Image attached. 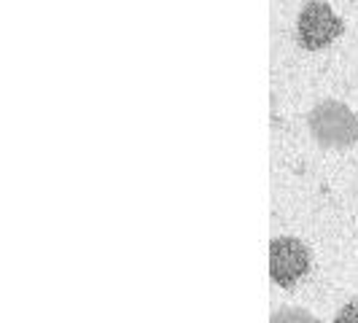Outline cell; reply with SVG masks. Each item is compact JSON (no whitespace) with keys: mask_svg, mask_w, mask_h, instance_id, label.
Wrapping results in <instances>:
<instances>
[{"mask_svg":"<svg viewBox=\"0 0 358 323\" xmlns=\"http://www.w3.org/2000/svg\"><path fill=\"white\" fill-rule=\"evenodd\" d=\"M313 138L329 148H345L358 141V116L337 100H323L307 113Z\"/></svg>","mask_w":358,"mask_h":323,"instance_id":"cell-1","label":"cell"},{"mask_svg":"<svg viewBox=\"0 0 358 323\" xmlns=\"http://www.w3.org/2000/svg\"><path fill=\"white\" fill-rule=\"evenodd\" d=\"M313 264V256L302 240L296 237H275L269 243V278L280 288L296 286Z\"/></svg>","mask_w":358,"mask_h":323,"instance_id":"cell-2","label":"cell"},{"mask_svg":"<svg viewBox=\"0 0 358 323\" xmlns=\"http://www.w3.org/2000/svg\"><path fill=\"white\" fill-rule=\"evenodd\" d=\"M342 30H345L342 19L323 0H310L305 3L296 22V41L307 52H318V49H326L334 38H340Z\"/></svg>","mask_w":358,"mask_h":323,"instance_id":"cell-3","label":"cell"},{"mask_svg":"<svg viewBox=\"0 0 358 323\" xmlns=\"http://www.w3.org/2000/svg\"><path fill=\"white\" fill-rule=\"evenodd\" d=\"M272 323H321L315 315H310L305 310H296V307H286V310H278L272 315Z\"/></svg>","mask_w":358,"mask_h":323,"instance_id":"cell-4","label":"cell"},{"mask_svg":"<svg viewBox=\"0 0 358 323\" xmlns=\"http://www.w3.org/2000/svg\"><path fill=\"white\" fill-rule=\"evenodd\" d=\"M331 323H358V299H353V302H348V305L342 307Z\"/></svg>","mask_w":358,"mask_h":323,"instance_id":"cell-5","label":"cell"}]
</instances>
